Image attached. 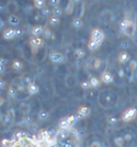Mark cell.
Listing matches in <instances>:
<instances>
[{
	"label": "cell",
	"instance_id": "60d3db41",
	"mask_svg": "<svg viewBox=\"0 0 137 147\" xmlns=\"http://www.w3.org/2000/svg\"><path fill=\"white\" fill-rule=\"evenodd\" d=\"M81 88L85 90H88L91 88V85H90V82H89V81H83V82L81 83Z\"/></svg>",
	"mask_w": 137,
	"mask_h": 147
},
{
	"label": "cell",
	"instance_id": "7dc6e473",
	"mask_svg": "<svg viewBox=\"0 0 137 147\" xmlns=\"http://www.w3.org/2000/svg\"><path fill=\"white\" fill-rule=\"evenodd\" d=\"M120 47L122 49H128L130 47V42L129 41H122L120 44Z\"/></svg>",
	"mask_w": 137,
	"mask_h": 147
},
{
	"label": "cell",
	"instance_id": "1f68e13d",
	"mask_svg": "<svg viewBox=\"0 0 137 147\" xmlns=\"http://www.w3.org/2000/svg\"><path fill=\"white\" fill-rule=\"evenodd\" d=\"M52 16L59 17V18H60V16L63 14V10H62V8H61L60 5H59V7H56V8H52Z\"/></svg>",
	"mask_w": 137,
	"mask_h": 147
},
{
	"label": "cell",
	"instance_id": "30bf717a",
	"mask_svg": "<svg viewBox=\"0 0 137 147\" xmlns=\"http://www.w3.org/2000/svg\"><path fill=\"white\" fill-rule=\"evenodd\" d=\"M29 43H30V46H31V49H32V52L33 53H36V49L42 47L43 45H44V41H43V39L42 38H36V37H32L30 40H29Z\"/></svg>",
	"mask_w": 137,
	"mask_h": 147
},
{
	"label": "cell",
	"instance_id": "8fae6325",
	"mask_svg": "<svg viewBox=\"0 0 137 147\" xmlns=\"http://www.w3.org/2000/svg\"><path fill=\"white\" fill-rule=\"evenodd\" d=\"M64 83L68 88H73V87H75V86L77 85V83H78L76 75H74V74H68L64 78Z\"/></svg>",
	"mask_w": 137,
	"mask_h": 147
},
{
	"label": "cell",
	"instance_id": "603a6c76",
	"mask_svg": "<svg viewBox=\"0 0 137 147\" xmlns=\"http://www.w3.org/2000/svg\"><path fill=\"white\" fill-rule=\"evenodd\" d=\"M90 112H91V111H90V107H88V106H81V107H79L77 115H78L81 118H84V117H87V116L90 115Z\"/></svg>",
	"mask_w": 137,
	"mask_h": 147
},
{
	"label": "cell",
	"instance_id": "f35d334b",
	"mask_svg": "<svg viewBox=\"0 0 137 147\" xmlns=\"http://www.w3.org/2000/svg\"><path fill=\"white\" fill-rule=\"evenodd\" d=\"M52 37V31L50 28H47V27H45L44 29V32H43V38L46 39V40H48L50 38Z\"/></svg>",
	"mask_w": 137,
	"mask_h": 147
},
{
	"label": "cell",
	"instance_id": "ab89813d",
	"mask_svg": "<svg viewBox=\"0 0 137 147\" xmlns=\"http://www.w3.org/2000/svg\"><path fill=\"white\" fill-rule=\"evenodd\" d=\"M115 144L117 145L118 147L122 146L123 144H124V140H123V136H118L115 139Z\"/></svg>",
	"mask_w": 137,
	"mask_h": 147
},
{
	"label": "cell",
	"instance_id": "7402d4cb",
	"mask_svg": "<svg viewBox=\"0 0 137 147\" xmlns=\"http://www.w3.org/2000/svg\"><path fill=\"white\" fill-rule=\"evenodd\" d=\"M14 120L15 119L13 118V117H11L10 115H8L7 113L5 114H3V116H2V125L5 127H11L14 123Z\"/></svg>",
	"mask_w": 137,
	"mask_h": 147
},
{
	"label": "cell",
	"instance_id": "f6af8a7d",
	"mask_svg": "<svg viewBox=\"0 0 137 147\" xmlns=\"http://www.w3.org/2000/svg\"><path fill=\"white\" fill-rule=\"evenodd\" d=\"M125 75H126V73H125V70L123 68H120V69L118 70V76L120 78H124Z\"/></svg>",
	"mask_w": 137,
	"mask_h": 147
},
{
	"label": "cell",
	"instance_id": "d4e9b609",
	"mask_svg": "<svg viewBox=\"0 0 137 147\" xmlns=\"http://www.w3.org/2000/svg\"><path fill=\"white\" fill-rule=\"evenodd\" d=\"M9 96L11 97L12 99H15V100H19V99H21L20 98V92L19 91H17L13 86H11L10 85V87H9Z\"/></svg>",
	"mask_w": 137,
	"mask_h": 147
},
{
	"label": "cell",
	"instance_id": "4dcf8cb0",
	"mask_svg": "<svg viewBox=\"0 0 137 147\" xmlns=\"http://www.w3.org/2000/svg\"><path fill=\"white\" fill-rule=\"evenodd\" d=\"M8 10L12 14H15V12L18 10V4H17V2H15V1H10L8 3Z\"/></svg>",
	"mask_w": 137,
	"mask_h": 147
},
{
	"label": "cell",
	"instance_id": "9a60e30c",
	"mask_svg": "<svg viewBox=\"0 0 137 147\" xmlns=\"http://www.w3.org/2000/svg\"><path fill=\"white\" fill-rule=\"evenodd\" d=\"M11 86H13L17 91H19L20 94H25V92L27 91V87H25V86L21 84L19 78H15V80L11 83Z\"/></svg>",
	"mask_w": 137,
	"mask_h": 147
},
{
	"label": "cell",
	"instance_id": "f5cc1de1",
	"mask_svg": "<svg viewBox=\"0 0 137 147\" xmlns=\"http://www.w3.org/2000/svg\"><path fill=\"white\" fill-rule=\"evenodd\" d=\"M4 72H5V65H0V75H1V74H3Z\"/></svg>",
	"mask_w": 137,
	"mask_h": 147
},
{
	"label": "cell",
	"instance_id": "4316f807",
	"mask_svg": "<svg viewBox=\"0 0 137 147\" xmlns=\"http://www.w3.org/2000/svg\"><path fill=\"white\" fill-rule=\"evenodd\" d=\"M12 68L14 71H16V72H19L21 70L24 69V65H23V62L20 61V60H17L15 59L14 61L12 62Z\"/></svg>",
	"mask_w": 137,
	"mask_h": 147
},
{
	"label": "cell",
	"instance_id": "8d00e7d4",
	"mask_svg": "<svg viewBox=\"0 0 137 147\" xmlns=\"http://www.w3.org/2000/svg\"><path fill=\"white\" fill-rule=\"evenodd\" d=\"M74 55H75V57H76L77 59H81V58L85 57L86 53L83 49H76L74 51Z\"/></svg>",
	"mask_w": 137,
	"mask_h": 147
},
{
	"label": "cell",
	"instance_id": "8992f818",
	"mask_svg": "<svg viewBox=\"0 0 137 147\" xmlns=\"http://www.w3.org/2000/svg\"><path fill=\"white\" fill-rule=\"evenodd\" d=\"M105 34L103 32V30L100 28H94L91 32V38H90V41H93L97 43V44L101 45L104 41Z\"/></svg>",
	"mask_w": 137,
	"mask_h": 147
},
{
	"label": "cell",
	"instance_id": "11a10c76",
	"mask_svg": "<svg viewBox=\"0 0 137 147\" xmlns=\"http://www.w3.org/2000/svg\"><path fill=\"white\" fill-rule=\"evenodd\" d=\"M120 147H134V143H124Z\"/></svg>",
	"mask_w": 137,
	"mask_h": 147
},
{
	"label": "cell",
	"instance_id": "ee69618b",
	"mask_svg": "<svg viewBox=\"0 0 137 147\" xmlns=\"http://www.w3.org/2000/svg\"><path fill=\"white\" fill-rule=\"evenodd\" d=\"M117 118H116V117H115V116H109L108 118H107V123H109V125H111V126H113V125H116V123H117Z\"/></svg>",
	"mask_w": 137,
	"mask_h": 147
},
{
	"label": "cell",
	"instance_id": "7c38bea8",
	"mask_svg": "<svg viewBox=\"0 0 137 147\" xmlns=\"http://www.w3.org/2000/svg\"><path fill=\"white\" fill-rule=\"evenodd\" d=\"M18 111L23 116H29L31 113V105L28 102H21L18 106Z\"/></svg>",
	"mask_w": 137,
	"mask_h": 147
},
{
	"label": "cell",
	"instance_id": "52a82bcc",
	"mask_svg": "<svg viewBox=\"0 0 137 147\" xmlns=\"http://www.w3.org/2000/svg\"><path fill=\"white\" fill-rule=\"evenodd\" d=\"M48 58L49 60L55 65H59V63H62L64 61V56L59 52H57V51H50L48 54Z\"/></svg>",
	"mask_w": 137,
	"mask_h": 147
},
{
	"label": "cell",
	"instance_id": "d6986e66",
	"mask_svg": "<svg viewBox=\"0 0 137 147\" xmlns=\"http://www.w3.org/2000/svg\"><path fill=\"white\" fill-rule=\"evenodd\" d=\"M8 24L12 27H17L20 24V18L15 14H11L8 16Z\"/></svg>",
	"mask_w": 137,
	"mask_h": 147
},
{
	"label": "cell",
	"instance_id": "d6a6232c",
	"mask_svg": "<svg viewBox=\"0 0 137 147\" xmlns=\"http://www.w3.org/2000/svg\"><path fill=\"white\" fill-rule=\"evenodd\" d=\"M101 65H102V60L100 59V58H93L92 65H91V67H92L93 69L99 71L100 68H101Z\"/></svg>",
	"mask_w": 137,
	"mask_h": 147
},
{
	"label": "cell",
	"instance_id": "ffe728a7",
	"mask_svg": "<svg viewBox=\"0 0 137 147\" xmlns=\"http://www.w3.org/2000/svg\"><path fill=\"white\" fill-rule=\"evenodd\" d=\"M44 29L45 28L42 26V25H36V26L32 28V30H31V34H32V37L39 38L41 34H43Z\"/></svg>",
	"mask_w": 137,
	"mask_h": 147
},
{
	"label": "cell",
	"instance_id": "681fc988",
	"mask_svg": "<svg viewBox=\"0 0 137 147\" xmlns=\"http://www.w3.org/2000/svg\"><path fill=\"white\" fill-rule=\"evenodd\" d=\"M9 63V60L7 59V58H4V57H0V65H5L7 67V65Z\"/></svg>",
	"mask_w": 137,
	"mask_h": 147
},
{
	"label": "cell",
	"instance_id": "ac0fdd59",
	"mask_svg": "<svg viewBox=\"0 0 137 147\" xmlns=\"http://www.w3.org/2000/svg\"><path fill=\"white\" fill-rule=\"evenodd\" d=\"M135 115H136V110L135 109H129V110H126L123 113L122 115V119L124 120V121H130L131 119H133L135 117Z\"/></svg>",
	"mask_w": 137,
	"mask_h": 147
},
{
	"label": "cell",
	"instance_id": "4fadbf2b",
	"mask_svg": "<svg viewBox=\"0 0 137 147\" xmlns=\"http://www.w3.org/2000/svg\"><path fill=\"white\" fill-rule=\"evenodd\" d=\"M113 75L109 71H103L101 74V81L106 85H109L113 82Z\"/></svg>",
	"mask_w": 137,
	"mask_h": 147
},
{
	"label": "cell",
	"instance_id": "d590c367",
	"mask_svg": "<svg viewBox=\"0 0 137 147\" xmlns=\"http://www.w3.org/2000/svg\"><path fill=\"white\" fill-rule=\"evenodd\" d=\"M73 27L75 29H79L83 27V25H84V22H83V20H81V17H76L74 21H73Z\"/></svg>",
	"mask_w": 137,
	"mask_h": 147
},
{
	"label": "cell",
	"instance_id": "c3c4849f",
	"mask_svg": "<svg viewBox=\"0 0 137 147\" xmlns=\"http://www.w3.org/2000/svg\"><path fill=\"white\" fill-rule=\"evenodd\" d=\"M24 36V30L20 28H17L16 29V38H20Z\"/></svg>",
	"mask_w": 137,
	"mask_h": 147
},
{
	"label": "cell",
	"instance_id": "db71d44e",
	"mask_svg": "<svg viewBox=\"0 0 137 147\" xmlns=\"http://www.w3.org/2000/svg\"><path fill=\"white\" fill-rule=\"evenodd\" d=\"M4 26H5V23H4V21L0 18V30H2V29L4 28Z\"/></svg>",
	"mask_w": 137,
	"mask_h": 147
},
{
	"label": "cell",
	"instance_id": "6f0895ef",
	"mask_svg": "<svg viewBox=\"0 0 137 147\" xmlns=\"http://www.w3.org/2000/svg\"><path fill=\"white\" fill-rule=\"evenodd\" d=\"M2 102H3V100H2V99L0 98V105H1V104H2Z\"/></svg>",
	"mask_w": 137,
	"mask_h": 147
},
{
	"label": "cell",
	"instance_id": "b9f144b4",
	"mask_svg": "<svg viewBox=\"0 0 137 147\" xmlns=\"http://www.w3.org/2000/svg\"><path fill=\"white\" fill-rule=\"evenodd\" d=\"M7 114L10 115V116L13 117L14 119H15V117H16V112H15V110H14L13 107H9L8 110H7Z\"/></svg>",
	"mask_w": 137,
	"mask_h": 147
},
{
	"label": "cell",
	"instance_id": "cb8c5ba5",
	"mask_svg": "<svg viewBox=\"0 0 137 147\" xmlns=\"http://www.w3.org/2000/svg\"><path fill=\"white\" fill-rule=\"evenodd\" d=\"M20 82H21V84L25 86V87H28L29 85H31L33 83L32 78H31V76L30 75H27V74H24V75H21L19 78Z\"/></svg>",
	"mask_w": 137,
	"mask_h": 147
},
{
	"label": "cell",
	"instance_id": "7bdbcfd3",
	"mask_svg": "<svg viewBox=\"0 0 137 147\" xmlns=\"http://www.w3.org/2000/svg\"><path fill=\"white\" fill-rule=\"evenodd\" d=\"M47 3H48V5H50V7L56 8V7H59V5H60V1H59V0H49Z\"/></svg>",
	"mask_w": 137,
	"mask_h": 147
},
{
	"label": "cell",
	"instance_id": "836d02e7",
	"mask_svg": "<svg viewBox=\"0 0 137 147\" xmlns=\"http://www.w3.org/2000/svg\"><path fill=\"white\" fill-rule=\"evenodd\" d=\"M130 69V71L132 72V74H135L137 71V61L135 60V59H133V60H131V61L129 62V67H128Z\"/></svg>",
	"mask_w": 137,
	"mask_h": 147
},
{
	"label": "cell",
	"instance_id": "6da1fadb",
	"mask_svg": "<svg viewBox=\"0 0 137 147\" xmlns=\"http://www.w3.org/2000/svg\"><path fill=\"white\" fill-rule=\"evenodd\" d=\"M54 135L49 130H41L36 134L16 132L10 138L3 139L0 147H55Z\"/></svg>",
	"mask_w": 137,
	"mask_h": 147
},
{
	"label": "cell",
	"instance_id": "44dd1931",
	"mask_svg": "<svg viewBox=\"0 0 137 147\" xmlns=\"http://www.w3.org/2000/svg\"><path fill=\"white\" fill-rule=\"evenodd\" d=\"M32 123V117L31 116H23L17 125L20 127H28Z\"/></svg>",
	"mask_w": 137,
	"mask_h": 147
},
{
	"label": "cell",
	"instance_id": "7a4b0ae2",
	"mask_svg": "<svg viewBox=\"0 0 137 147\" xmlns=\"http://www.w3.org/2000/svg\"><path fill=\"white\" fill-rule=\"evenodd\" d=\"M55 147H81V139L74 127L58 128L54 135Z\"/></svg>",
	"mask_w": 137,
	"mask_h": 147
},
{
	"label": "cell",
	"instance_id": "816d5d0a",
	"mask_svg": "<svg viewBox=\"0 0 137 147\" xmlns=\"http://www.w3.org/2000/svg\"><path fill=\"white\" fill-rule=\"evenodd\" d=\"M5 82H4L3 80H0V89H3L4 87H5Z\"/></svg>",
	"mask_w": 137,
	"mask_h": 147
},
{
	"label": "cell",
	"instance_id": "83f0119b",
	"mask_svg": "<svg viewBox=\"0 0 137 147\" xmlns=\"http://www.w3.org/2000/svg\"><path fill=\"white\" fill-rule=\"evenodd\" d=\"M46 7V1L44 0H34L33 1V8L36 10H43Z\"/></svg>",
	"mask_w": 137,
	"mask_h": 147
},
{
	"label": "cell",
	"instance_id": "e0dca14e",
	"mask_svg": "<svg viewBox=\"0 0 137 147\" xmlns=\"http://www.w3.org/2000/svg\"><path fill=\"white\" fill-rule=\"evenodd\" d=\"M27 92H28L29 97L30 96H36V94H38L40 92V86L38 85L36 83L33 82L31 85H29L27 87Z\"/></svg>",
	"mask_w": 137,
	"mask_h": 147
},
{
	"label": "cell",
	"instance_id": "e575fe53",
	"mask_svg": "<svg viewBox=\"0 0 137 147\" xmlns=\"http://www.w3.org/2000/svg\"><path fill=\"white\" fill-rule=\"evenodd\" d=\"M48 23L52 27H57L58 25L60 24V18H59V17H55V16H52H52L49 17Z\"/></svg>",
	"mask_w": 137,
	"mask_h": 147
},
{
	"label": "cell",
	"instance_id": "ba28073f",
	"mask_svg": "<svg viewBox=\"0 0 137 147\" xmlns=\"http://www.w3.org/2000/svg\"><path fill=\"white\" fill-rule=\"evenodd\" d=\"M84 147H109L108 143L99 138H92L85 144Z\"/></svg>",
	"mask_w": 137,
	"mask_h": 147
},
{
	"label": "cell",
	"instance_id": "74e56055",
	"mask_svg": "<svg viewBox=\"0 0 137 147\" xmlns=\"http://www.w3.org/2000/svg\"><path fill=\"white\" fill-rule=\"evenodd\" d=\"M50 14H52V10L49 9V7H45L43 10H41V16L43 17H50Z\"/></svg>",
	"mask_w": 137,
	"mask_h": 147
},
{
	"label": "cell",
	"instance_id": "277c9868",
	"mask_svg": "<svg viewBox=\"0 0 137 147\" xmlns=\"http://www.w3.org/2000/svg\"><path fill=\"white\" fill-rule=\"evenodd\" d=\"M136 29H137L136 22L133 21L132 18L125 17L124 20L121 22L120 30L121 32L123 33L124 36H126V37L133 38L135 36V33H136Z\"/></svg>",
	"mask_w": 137,
	"mask_h": 147
},
{
	"label": "cell",
	"instance_id": "5bb4252c",
	"mask_svg": "<svg viewBox=\"0 0 137 147\" xmlns=\"http://www.w3.org/2000/svg\"><path fill=\"white\" fill-rule=\"evenodd\" d=\"M16 38V29L15 28H8L3 31V39L7 41H11Z\"/></svg>",
	"mask_w": 137,
	"mask_h": 147
},
{
	"label": "cell",
	"instance_id": "2e32d148",
	"mask_svg": "<svg viewBox=\"0 0 137 147\" xmlns=\"http://www.w3.org/2000/svg\"><path fill=\"white\" fill-rule=\"evenodd\" d=\"M118 60H119V62H120L121 65H125V63L131 61V56H130V54L126 51H122L118 55Z\"/></svg>",
	"mask_w": 137,
	"mask_h": 147
},
{
	"label": "cell",
	"instance_id": "f907efd6",
	"mask_svg": "<svg viewBox=\"0 0 137 147\" xmlns=\"http://www.w3.org/2000/svg\"><path fill=\"white\" fill-rule=\"evenodd\" d=\"M8 10V7H5L4 4H2V3H0V12L2 13V12H5Z\"/></svg>",
	"mask_w": 137,
	"mask_h": 147
},
{
	"label": "cell",
	"instance_id": "5b68a950",
	"mask_svg": "<svg viewBox=\"0 0 137 147\" xmlns=\"http://www.w3.org/2000/svg\"><path fill=\"white\" fill-rule=\"evenodd\" d=\"M81 118L78 115H71L68 117H64L59 121L58 128H68V127H73L77 123V120Z\"/></svg>",
	"mask_w": 137,
	"mask_h": 147
},
{
	"label": "cell",
	"instance_id": "3957f363",
	"mask_svg": "<svg viewBox=\"0 0 137 147\" xmlns=\"http://www.w3.org/2000/svg\"><path fill=\"white\" fill-rule=\"evenodd\" d=\"M119 102L118 94L110 89H103L97 94V103L102 109L110 110L116 107Z\"/></svg>",
	"mask_w": 137,
	"mask_h": 147
},
{
	"label": "cell",
	"instance_id": "9c48e42d",
	"mask_svg": "<svg viewBox=\"0 0 137 147\" xmlns=\"http://www.w3.org/2000/svg\"><path fill=\"white\" fill-rule=\"evenodd\" d=\"M113 21V14L110 10L106 9V10H104L100 14V22H101L102 24H105V25L110 24Z\"/></svg>",
	"mask_w": 137,
	"mask_h": 147
},
{
	"label": "cell",
	"instance_id": "f1b7e54d",
	"mask_svg": "<svg viewBox=\"0 0 137 147\" xmlns=\"http://www.w3.org/2000/svg\"><path fill=\"white\" fill-rule=\"evenodd\" d=\"M74 5H75V1H68L64 9V12L66 15H71L72 14L73 11H74V8H75Z\"/></svg>",
	"mask_w": 137,
	"mask_h": 147
},
{
	"label": "cell",
	"instance_id": "f546056e",
	"mask_svg": "<svg viewBox=\"0 0 137 147\" xmlns=\"http://www.w3.org/2000/svg\"><path fill=\"white\" fill-rule=\"evenodd\" d=\"M89 82H90L91 88H97V87H100V85H101V81L97 76H91L90 80H89Z\"/></svg>",
	"mask_w": 137,
	"mask_h": 147
},
{
	"label": "cell",
	"instance_id": "484cf974",
	"mask_svg": "<svg viewBox=\"0 0 137 147\" xmlns=\"http://www.w3.org/2000/svg\"><path fill=\"white\" fill-rule=\"evenodd\" d=\"M38 118H39V120H41V121H46V120L49 118V112L46 110L39 111V113H38Z\"/></svg>",
	"mask_w": 137,
	"mask_h": 147
},
{
	"label": "cell",
	"instance_id": "9f6ffc18",
	"mask_svg": "<svg viewBox=\"0 0 137 147\" xmlns=\"http://www.w3.org/2000/svg\"><path fill=\"white\" fill-rule=\"evenodd\" d=\"M2 116H3V114H2L1 111H0V123H2Z\"/></svg>",
	"mask_w": 137,
	"mask_h": 147
},
{
	"label": "cell",
	"instance_id": "bcb514c9",
	"mask_svg": "<svg viewBox=\"0 0 137 147\" xmlns=\"http://www.w3.org/2000/svg\"><path fill=\"white\" fill-rule=\"evenodd\" d=\"M33 10V7L32 5H30V4H26L24 7V12L25 13H31Z\"/></svg>",
	"mask_w": 137,
	"mask_h": 147
}]
</instances>
